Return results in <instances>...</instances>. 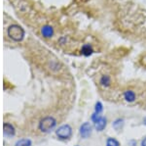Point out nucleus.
Here are the masks:
<instances>
[{
    "instance_id": "4468645a",
    "label": "nucleus",
    "mask_w": 146,
    "mask_h": 146,
    "mask_svg": "<svg viewBox=\"0 0 146 146\" xmlns=\"http://www.w3.org/2000/svg\"><path fill=\"white\" fill-rule=\"evenodd\" d=\"M102 111H103V106H102V104H101V102L98 101L95 105V113L100 115Z\"/></svg>"
},
{
    "instance_id": "9d476101",
    "label": "nucleus",
    "mask_w": 146,
    "mask_h": 146,
    "mask_svg": "<svg viewBox=\"0 0 146 146\" xmlns=\"http://www.w3.org/2000/svg\"><path fill=\"white\" fill-rule=\"evenodd\" d=\"M100 85L104 86V87H108V86L111 84V79H110V77L107 76V75L102 76L100 79Z\"/></svg>"
},
{
    "instance_id": "9b49d317",
    "label": "nucleus",
    "mask_w": 146,
    "mask_h": 146,
    "mask_svg": "<svg viewBox=\"0 0 146 146\" xmlns=\"http://www.w3.org/2000/svg\"><path fill=\"white\" fill-rule=\"evenodd\" d=\"M81 51H82V54L85 56H90L91 54L94 52L93 47H92L90 44H85V45H83Z\"/></svg>"
},
{
    "instance_id": "f3484780",
    "label": "nucleus",
    "mask_w": 146,
    "mask_h": 146,
    "mask_svg": "<svg viewBox=\"0 0 146 146\" xmlns=\"http://www.w3.org/2000/svg\"><path fill=\"white\" fill-rule=\"evenodd\" d=\"M77 146H79V145H77Z\"/></svg>"
},
{
    "instance_id": "f03ea898",
    "label": "nucleus",
    "mask_w": 146,
    "mask_h": 146,
    "mask_svg": "<svg viewBox=\"0 0 146 146\" xmlns=\"http://www.w3.org/2000/svg\"><path fill=\"white\" fill-rule=\"evenodd\" d=\"M92 120L94 121V126H95V129L98 131H102L103 129L106 128L107 120L105 117H102V116H100V115L95 113V114L92 116Z\"/></svg>"
},
{
    "instance_id": "2eb2a0df",
    "label": "nucleus",
    "mask_w": 146,
    "mask_h": 146,
    "mask_svg": "<svg viewBox=\"0 0 146 146\" xmlns=\"http://www.w3.org/2000/svg\"><path fill=\"white\" fill-rule=\"evenodd\" d=\"M141 146H146V137L141 140Z\"/></svg>"
},
{
    "instance_id": "423d86ee",
    "label": "nucleus",
    "mask_w": 146,
    "mask_h": 146,
    "mask_svg": "<svg viewBox=\"0 0 146 146\" xmlns=\"http://www.w3.org/2000/svg\"><path fill=\"white\" fill-rule=\"evenodd\" d=\"M3 131H4V135L8 136V137H11V136H14L15 135V128L12 126L11 124L9 123H6L4 124L3 126Z\"/></svg>"
},
{
    "instance_id": "1a4fd4ad",
    "label": "nucleus",
    "mask_w": 146,
    "mask_h": 146,
    "mask_svg": "<svg viewBox=\"0 0 146 146\" xmlns=\"http://www.w3.org/2000/svg\"><path fill=\"white\" fill-rule=\"evenodd\" d=\"M41 32H42V34H43V36L51 37L54 34V30H53V28L50 27V26H45V27L42 28Z\"/></svg>"
},
{
    "instance_id": "6e6552de",
    "label": "nucleus",
    "mask_w": 146,
    "mask_h": 146,
    "mask_svg": "<svg viewBox=\"0 0 146 146\" xmlns=\"http://www.w3.org/2000/svg\"><path fill=\"white\" fill-rule=\"evenodd\" d=\"M124 97L126 101L128 102H133L135 100L136 96H135V93L133 92V90H126L124 92Z\"/></svg>"
},
{
    "instance_id": "20e7f679",
    "label": "nucleus",
    "mask_w": 146,
    "mask_h": 146,
    "mask_svg": "<svg viewBox=\"0 0 146 146\" xmlns=\"http://www.w3.org/2000/svg\"><path fill=\"white\" fill-rule=\"evenodd\" d=\"M8 34L11 38H13L16 41L21 40L23 37V30L19 26H12V27H10V29L8 30Z\"/></svg>"
},
{
    "instance_id": "7ed1b4c3",
    "label": "nucleus",
    "mask_w": 146,
    "mask_h": 146,
    "mask_svg": "<svg viewBox=\"0 0 146 146\" xmlns=\"http://www.w3.org/2000/svg\"><path fill=\"white\" fill-rule=\"evenodd\" d=\"M56 135L60 139L65 140L71 136L72 135V129L69 124H62L56 131Z\"/></svg>"
},
{
    "instance_id": "f257e3e1",
    "label": "nucleus",
    "mask_w": 146,
    "mask_h": 146,
    "mask_svg": "<svg viewBox=\"0 0 146 146\" xmlns=\"http://www.w3.org/2000/svg\"><path fill=\"white\" fill-rule=\"evenodd\" d=\"M56 124V121L53 117H45L40 121L39 123V129L42 133H49Z\"/></svg>"
},
{
    "instance_id": "39448f33",
    "label": "nucleus",
    "mask_w": 146,
    "mask_h": 146,
    "mask_svg": "<svg viewBox=\"0 0 146 146\" xmlns=\"http://www.w3.org/2000/svg\"><path fill=\"white\" fill-rule=\"evenodd\" d=\"M92 131H93V126L90 123H84L81 124L79 129V133L82 136V138H88L90 137L92 135Z\"/></svg>"
},
{
    "instance_id": "dca6fc26",
    "label": "nucleus",
    "mask_w": 146,
    "mask_h": 146,
    "mask_svg": "<svg viewBox=\"0 0 146 146\" xmlns=\"http://www.w3.org/2000/svg\"><path fill=\"white\" fill-rule=\"evenodd\" d=\"M143 124H144V126H146V117L144 118V119H143Z\"/></svg>"
},
{
    "instance_id": "ddd939ff",
    "label": "nucleus",
    "mask_w": 146,
    "mask_h": 146,
    "mask_svg": "<svg viewBox=\"0 0 146 146\" xmlns=\"http://www.w3.org/2000/svg\"><path fill=\"white\" fill-rule=\"evenodd\" d=\"M106 146H120L119 141L113 137H109L106 140Z\"/></svg>"
},
{
    "instance_id": "f8f14e48",
    "label": "nucleus",
    "mask_w": 146,
    "mask_h": 146,
    "mask_svg": "<svg viewBox=\"0 0 146 146\" xmlns=\"http://www.w3.org/2000/svg\"><path fill=\"white\" fill-rule=\"evenodd\" d=\"M15 146H31V140L27 138H23L16 142Z\"/></svg>"
},
{
    "instance_id": "0eeeda50",
    "label": "nucleus",
    "mask_w": 146,
    "mask_h": 146,
    "mask_svg": "<svg viewBox=\"0 0 146 146\" xmlns=\"http://www.w3.org/2000/svg\"><path fill=\"white\" fill-rule=\"evenodd\" d=\"M124 124H125V121H124V119H121V118H118V119H116L114 122H113L112 126H113V128H114L115 129H116L117 131H121V129H123Z\"/></svg>"
}]
</instances>
